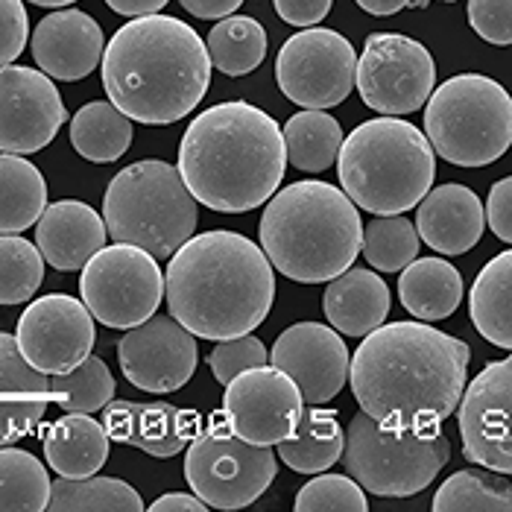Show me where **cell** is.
<instances>
[{
    "label": "cell",
    "instance_id": "47",
    "mask_svg": "<svg viewBox=\"0 0 512 512\" xmlns=\"http://www.w3.org/2000/svg\"><path fill=\"white\" fill-rule=\"evenodd\" d=\"M194 18L202 21H220V18H229L240 9L243 0H179Z\"/></svg>",
    "mask_w": 512,
    "mask_h": 512
},
{
    "label": "cell",
    "instance_id": "34",
    "mask_svg": "<svg viewBox=\"0 0 512 512\" xmlns=\"http://www.w3.org/2000/svg\"><path fill=\"white\" fill-rule=\"evenodd\" d=\"M436 512H510L512 486L507 474L463 469L451 474L434 495Z\"/></svg>",
    "mask_w": 512,
    "mask_h": 512
},
{
    "label": "cell",
    "instance_id": "22",
    "mask_svg": "<svg viewBox=\"0 0 512 512\" xmlns=\"http://www.w3.org/2000/svg\"><path fill=\"white\" fill-rule=\"evenodd\" d=\"M483 202L472 188L448 182L431 188L416 205V235L439 255H463L483 237Z\"/></svg>",
    "mask_w": 512,
    "mask_h": 512
},
{
    "label": "cell",
    "instance_id": "10",
    "mask_svg": "<svg viewBox=\"0 0 512 512\" xmlns=\"http://www.w3.org/2000/svg\"><path fill=\"white\" fill-rule=\"evenodd\" d=\"M278 457L270 445H252L229 428L223 410L214 413L185 454V477L208 510H243L276 480Z\"/></svg>",
    "mask_w": 512,
    "mask_h": 512
},
{
    "label": "cell",
    "instance_id": "21",
    "mask_svg": "<svg viewBox=\"0 0 512 512\" xmlns=\"http://www.w3.org/2000/svg\"><path fill=\"white\" fill-rule=\"evenodd\" d=\"M106 237L109 232L103 217L79 199H59L47 205L36 223L41 258L59 273L82 270L106 246Z\"/></svg>",
    "mask_w": 512,
    "mask_h": 512
},
{
    "label": "cell",
    "instance_id": "13",
    "mask_svg": "<svg viewBox=\"0 0 512 512\" xmlns=\"http://www.w3.org/2000/svg\"><path fill=\"white\" fill-rule=\"evenodd\" d=\"M357 53L337 30L305 27L281 44L276 82L281 94L302 109H334L355 88Z\"/></svg>",
    "mask_w": 512,
    "mask_h": 512
},
{
    "label": "cell",
    "instance_id": "27",
    "mask_svg": "<svg viewBox=\"0 0 512 512\" xmlns=\"http://www.w3.org/2000/svg\"><path fill=\"white\" fill-rule=\"evenodd\" d=\"M346 431L334 410H322L319 404L302 410L296 431L278 442L281 463L296 474L328 472L343 454Z\"/></svg>",
    "mask_w": 512,
    "mask_h": 512
},
{
    "label": "cell",
    "instance_id": "48",
    "mask_svg": "<svg viewBox=\"0 0 512 512\" xmlns=\"http://www.w3.org/2000/svg\"><path fill=\"white\" fill-rule=\"evenodd\" d=\"M153 512H205L208 507L199 501L197 495H188V492H167L161 495L158 501L150 504Z\"/></svg>",
    "mask_w": 512,
    "mask_h": 512
},
{
    "label": "cell",
    "instance_id": "51",
    "mask_svg": "<svg viewBox=\"0 0 512 512\" xmlns=\"http://www.w3.org/2000/svg\"><path fill=\"white\" fill-rule=\"evenodd\" d=\"M30 3H36V6H50V9H56V6H71V3H77V0H30Z\"/></svg>",
    "mask_w": 512,
    "mask_h": 512
},
{
    "label": "cell",
    "instance_id": "6",
    "mask_svg": "<svg viewBox=\"0 0 512 512\" xmlns=\"http://www.w3.org/2000/svg\"><path fill=\"white\" fill-rule=\"evenodd\" d=\"M340 191L372 217L419 205L434 185L436 153L419 126L404 118H372L343 138L337 153Z\"/></svg>",
    "mask_w": 512,
    "mask_h": 512
},
{
    "label": "cell",
    "instance_id": "18",
    "mask_svg": "<svg viewBox=\"0 0 512 512\" xmlns=\"http://www.w3.org/2000/svg\"><path fill=\"white\" fill-rule=\"evenodd\" d=\"M65 120L68 109L59 88L44 71L27 65L0 68V153H39L56 138Z\"/></svg>",
    "mask_w": 512,
    "mask_h": 512
},
{
    "label": "cell",
    "instance_id": "16",
    "mask_svg": "<svg viewBox=\"0 0 512 512\" xmlns=\"http://www.w3.org/2000/svg\"><path fill=\"white\" fill-rule=\"evenodd\" d=\"M305 398L290 375L264 363L226 384L223 416L240 439L252 445H278L296 431Z\"/></svg>",
    "mask_w": 512,
    "mask_h": 512
},
{
    "label": "cell",
    "instance_id": "3",
    "mask_svg": "<svg viewBox=\"0 0 512 512\" xmlns=\"http://www.w3.org/2000/svg\"><path fill=\"white\" fill-rule=\"evenodd\" d=\"M179 173L194 199L211 211H255L287 173L281 126L246 100L217 103L188 123L179 144Z\"/></svg>",
    "mask_w": 512,
    "mask_h": 512
},
{
    "label": "cell",
    "instance_id": "45",
    "mask_svg": "<svg viewBox=\"0 0 512 512\" xmlns=\"http://www.w3.org/2000/svg\"><path fill=\"white\" fill-rule=\"evenodd\" d=\"M483 220L489 223L492 235L504 243L512 240V179H501L492 185L489 199L483 205Z\"/></svg>",
    "mask_w": 512,
    "mask_h": 512
},
{
    "label": "cell",
    "instance_id": "43",
    "mask_svg": "<svg viewBox=\"0 0 512 512\" xmlns=\"http://www.w3.org/2000/svg\"><path fill=\"white\" fill-rule=\"evenodd\" d=\"M30 39V15L24 0H0V68L12 65Z\"/></svg>",
    "mask_w": 512,
    "mask_h": 512
},
{
    "label": "cell",
    "instance_id": "33",
    "mask_svg": "<svg viewBox=\"0 0 512 512\" xmlns=\"http://www.w3.org/2000/svg\"><path fill=\"white\" fill-rule=\"evenodd\" d=\"M71 144L94 164L118 161L132 144V120L112 103H85L71 120Z\"/></svg>",
    "mask_w": 512,
    "mask_h": 512
},
{
    "label": "cell",
    "instance_id": "42",
    "mask_svg": "<svg viewBox=\"0 0 512 512\" xmlns=\"http://www.w3.org/2000/svg\"><path fill=\"white\" fill-rule=\"evenodd\" d=\"M469 24L495 47L512 44V0H469Z\"/></svg>",
    "mask_w": 512,
    "mask_h": 512
},
{
    "label": "cell",
    "instance_id": "4",
    "mask_svg": "<svg viewBox=\"0 0 512 512\" xmlns=\"http://www.w3.org/2000/svg\"><path fill=\"white\" fill-rule=\"evenodd\" d=\"M103 88L129 120L164 126L188 118L211 85V59L194 27L173 15L123 24L103 50Z\"/></svg>",
    "mask_w": 512,
    "mask_h": 512
},
{
    "label": "cell",
    "instance_id": "46",
    "mask_svg": "<svg viewBox=\"0 0 512 512\" xmlns=\"http://www.w3.org/2000/svg\"><path fill=\"white\" fill-rule=\"evenodd\" d=\"M273 6H276L281 21L305 30V27H314L328 18L334 0H273Z\"/></svg>",
    "mask_w": 512,
    "mask_h": 512
},
{
    "label": "cell",
    "instance_id": "11",
    "mask_svg": "<svg viewBox=\"0 0 512 512\" xmlns=\"http://www.w3.org/2000/svg\"><path fill=\"white\" fill-rule=\"evenodd\" d=\"M82 305L106 328H135L156 314L164 276L156 258L138 246H103L79 278Z\"/></svg>",
    "mask_w": 512,
    "mask_h": 512
},
{
    "label": "cell",
    "instance_id": "15",
    "mask_svg": "<svg viewBox=\"0 0 512 512\" xmlns=\"http://www.w3.org/2000/svg\"><path fill=\"white\" fill-rule=\"evenodd\" d=\"M15 340L33 369L59 375L94 352L97 328L91 311L79 299L68 293H47L24 308Z\"/></svg>",
    "mask_w": 512,
    "mask_h": 512
},
{
    "label": "cell",
    "instance_id": "23",
    "mask_svg": "<svg viewBox=\"0 0 512 512\" xmlns=\"http://www.w3.org/2000/svg\"><path fill=\"white\" fill-rule=\"evenodd\" d=\"M47 404V375L24 360L15 334L0 331V448L33 434Z\"/></svg>",
    "mask_w": 512,
    "mask_h": 512
},
{
    "label": "cell",
    "instance_id": "50",
    "mask_svg": "<svg viewBox=\"0 0 512 512\" xmlns=\"http://www.w3.org/2000/svg\"><path fill=\"white\" fill-rule=\"evenodd\" d=\"M355 3L369 15H395L398 9H407L410 0H355Z\"/></svg>",
    "mask_w": 512,
    "mask_h": 512
},
{
    "label": "cell",
    "instance_id": "28",
    "mask_svg": "<svg viewBox=\"0 0 512 512\" xmlns=\"http://www.w3.org/2000/svg\"><path fill=\"white\" fill-rule=\"evenodd\" d=\"M469 314L474 328L492 346L512 349V252L495 255L480 276L474 278L469 296Z\"/></svg>",
    "mask_w": 512,
    "mask_h": 512
},
{
    "label": "cell",
    "instance_id": "26",
    "mask_svg": "<svg viewBox=\"0 0 512 512\" xmlns=\"http://www.w3.org/2000/svg\"><path fill=\"white\" fill-rule=\"evenodd\" d=\"M398 299L422 322L445 319L463 302V276L445 258H413L398 278Z\"/></svg>",
    "mask_w": 512,
    "mask_h": 512
},
{
    "label": "cell",
    "instance_id": "14",
    "mask_svg": "<svg viewBox=\"0 0 512 512\" xmlns=\"http://www.w3.org/2000/svg\"><path fill=\"white\" fill-rule=\"evenodd\" d=\"M457 425L463 457L489 472H512V363L510 357L483 366L460 395Z\"/></svg>",
    "mask_w": 512,
    "mask_h": 512
},
{
    "label": "cell",
    "instance_id": "20",
    "mask_svg": "<svg viewBox=\"0 0 512 512\" xmlns=\"http://www.w3.org/2000/svg\"><path fill=\"white\" fill-rule=\"evenodd\" d=\"M103 27L82 9L44 15L33 33V59L50 79L77 82L103 62Z\"/></svg>",
    "mask_w": 512,
    "mask_h": 512
},
{
    "label": "cell",
    "instance_id": "9",
    "mask_svg": "<svg viewBox=\"0 0 512 512\" xmlns=\"http://www.w3.org/2000/svg\"><path fill=\"white\" fill-rule=\"evenodd\" d=\"M448 457L451 442L439 428L393 431L363 410L352 416L340 454L360 489L378 498H410L428 489Z\"/></svg>",
    "mask_w": 512,
    "mask_h": 512
},
{
    "label": "cell",
    "instance_id": "38",
    "mask_svg": "<svg viewBox=\"0 0 512 512\" xmlns=\"http://www.w3.org/2000/svg\"><path fill=\"white\" fill-rule=\"evenodd\" d=\"M202 428V416L197 410H185L176 404H144V422H141V439L138 448L150 457H176L182 454L191 439Z\"/></svg>",
    "mask_w": 512,
    "mask_h": 512
},
{
    "label": "cell",
    "instance_id": "5",
    "mask_svg": "<svg viewBox=\"0 0 512 512\" xmlns=\"http://www.w3.org/2000/svg\"><path fill=\"white\" fill-rule=\"evenodd\" d=\"M363 223L340 188L305 179L267 199L258 240L267 261L299 284H322L355 264Z\"/></svg>",
    "mask_w": 512,
    "mask_h": 512
},
{
    "label": "cell",
    "instance_id": "30",
    "mask_svg": "<svg viewBox=\"0 0 512 512\" xmlns=\"http://www.w3.org/2000/svg\"><path fill=\"white\" fill-rule=\"evenodd\" d=\"M205 50L226 77H246L267 59V30L249 15H229L211 27Z\"/></svg>",
    "mask_w": 512,
    "mask_h": 512
},
{
    "label": "cell",
    "instance_id": "52",
    "mask_svg": "<svg viewBox=\"0 0 512 512\" xmlns=\"http://www.w3.org/2000/svg\"><path fill=\"white\" fill-rule=\"evenodd\" d=\"M428 3H431V0H410L407 9H425ZM442 3H454V0H442Z\"/></svg>",
    "mask_w": 512,
    "mask_h": 512
},
{
    "label": "cell",
    "instance_id": "1",
    "mask_svg": "<svg viewBox=\"0 0 512 512\" xmlns=\"http://www.w3.org/2000/svg\"><path fill=\"white\" fill-rule=\"evenodd\" d=\"M472 349L428 322H390L369 331L349 360L363 413L393 431L439 428L469 381Z\"/></svg>",
    "mask_w": 512,
    "mask_h": 512
},
{
    "label": "cell",
    "instance_id": "12",
    "mask_svg": "<svg viewBox=\"0 0 512 512\" xmlns=\"http://www.w3.org/2000/svg\"><path fill=\"white\" fill-rule=\"evenodd\" d=\"M360 100L387 118L419 112L436 88V65L422 41L401 33H372L357 59Z\"/></svg>",
    "mask_w": 512,
    "mask_h": 512
},
{
    "label": "cell",
    "instance_id": "8",
    "mask_svg": "<svg viewBox=\"0 0 512 512\" xmlns=\"http://www.w3.org/2000/svg\"><path fill=\"white\" fill-rule=\"evenodd\" d=\"M425 138L436 156L457 167H486L512 144V100L501 82L460 74L431 91Z\"/></svg>",
    "mask_w": 512,
    "mask_h": 512
},
{
    "label": "cell",
    "instance_id": "39",
    "mask_svg": "<svg viewBox=\"0 0 512 512\" xmlns=\"http://www.w3.org/2000/svg\"><path fill=\"white\" fill-rule=\"evenodd\" d=\"M44 278L39 246L18 235H0V305H24Z\"/></svg>",
    "mask_w": 512,
    "mask_h": 512
},
{
    "label": "cell",
    "instance_id": "24",
    "mask_svg": "<svg viewBox=\"0 0 512 512\" xmlns=\"http://www.w3.org/2000/svg\"><path fill=\"white\" fill-rule=\"evenodd\" d=\"M322 293V311L328 316V325L337 334L346 337H366L390 314V287L387 281L372 270H355L325 281Z\"/></svg>",
    "mask_w": 512,
    "mask_h": 512
},
{
    "label": "cell",
    "instance_id": "49",
    "mask_svg": "<svg viewBox=\"0 0 512 512\" xmlns=\"http://www.w3.org/2000/svg\"><path fill=\"white\" fill-rule=\"evenodd\" d=\"M109 9H115L118 15L126 18H141V15H156L170 0H106Z\"/></svg>",
    "mask_w": 512,
    "mask_h": 512
},
{
    "label": "cell",
    "instance_id": "37",
    "mask_svg": "<svg viewBox=\"0 0 512 512\" xmlns=\"http://www.w3.org/2000/svg\"><path fill=\"white\" fill-rule=\"evenodd\" d=\"M419 243L416 226L407 217H372L360 237V252L378 273H398L419 258Z\"/></svg>",
    "mask_w": 512,
    "mask_h": 512
},
{
    "label": "cell",
    "instance_id": "7",
    "mask_svg": "<svg viewBox=\"0 0 512 512\" xmlns=\"http://www.w3.org/2000/svg\"><path fill=\"white\" fill-rule=\"evenodd\" d=\"M199 208L179 167L147 158L123 167L103 197V223L115 243L170 258L197 232Z\"/></svg>",
    "mask_w": 512,
    "mask_h": 512
},
{
    "label": "cell",
    "instance_id": "35",
    "mask_svg": "<svg viewBox=\"0 0 512 512\" xmlns=\"http://www.w3.org/2000/svg\"><path fill=\"white\" fill-rule=\"evenodd\" d=\"M50 483L39 457L21 448H0V512L47 510Z\"/></svg>",
    "mask_w": 512,
    "mask_h": 512
},
{
    "label": "cell",
    "instance_id": "2",
    "mask_svg": "<svg viewBox=\"0 0 512 512\" xmlns=\"http://www.w3.org/2000/svg\"><path fill=\"white\" fill-rule=\"evenodd\" d=\"M167 311L202 340L255 331L276 302V273L249 237L217 229L188 237L167 264Z\"/></svg>",
    "mask_w": 512,
    "mask_h": 512
},
{
    "label": "cell",
    "instance_id": "17",
    "mask_svg": "<svg viewBox=\"0 0 512 512\" xmlns=\"http://www.w3.org/2000/svg\"><path fill=\"white\" fill-rule=\"evenodd\" d=\"M120 372L144 393L182 390L199 363L197 337L173 316L153 314L135 328H126L118 343Z\"/></svg>",
    "mask_w": 512,
    "mask_h": 512
},
{
    "label": "cell",
    "instance_id": "40",
    "mask_svg": "<svg viewBox=\"0 0 512 512\" xmlns=\"http://www.w3.org/2000/svg\"><path fill=\"white\" fill-rule=\"evenodd\" d=\"M299 512H366L369 501L355 477L346 474H316L311 483H305L296 495Z\"/></svg>",
    "mask_w": 512,
    "mask_h": 512
},
{
    "label": "cell",
    "instance_id": "44",
    "mask_svg": "<svg viewBox=\"0 0 512 512\" xmlns=\"http://www.w3.org/2000/svg\"><path fill=\"white\" fill-rule=\"evenodd\" d=\"M103 428L112 442L138 448L141 439V422H144V404L135 401H109L103 407Z\"/></svg>",
    "mask_w": 512,
    "mask_h": 512
},
{
    "label": "cell",
    "instance_id": "32",
    "mask_svg": "<svg viewBox=\"0 0 512 512\" xmlns=\"http://www.w3.org/2000/svg\"><path fill=\"white\" fill-rule=\"evenodd\" d=\"M284 150L296 170L302 173H322L328 170L343 144V129L337 118L322 109H302L284 126Z\"/></svg>",
    "mask_w": 512,
    "mask_h": 512
},
{
    "label": "cell",
    "instance_id": "31",
    "mask_svg": "<svg viewBox=\"0 0 512 512\" xmlns=\"http://www.w3.org/2000/svg\"><path fill=\"white\" fill-rule=\"evenodd\" d=\"M47 510L53 512H141V495L118 477H59L50 483Z\"/></svg>",
    "mask_w": 512,
    "mask_h": 512
},
{
    "label": "cell",
    "instance_id": "19",
    "mask_svg": "<svg viewBox=\"0 0 512 512\" xmlns=\"http://www.w3.org/2000/svg\"><path fill=\"white\" fill-rule=\"evenodd\" d=\"M349 360L343 337L322 322L290 325L270 352V366L290 375L308 404H328L346 387Z\"/></svg>",
    "mask_w": 512,
    "mask_h": 512
},
{
    "label": "cell",
    "instance_id": "41",
    "mask_svg": "<svg viewBox=\"0 0 512 512\" xmlns=\"http://www.w3.org/2000/svg\"><path fill=\"white\" fill-rule=\"evenodd\" d=\"M264 363H270V352L252 331L240 337H229V340H217L214 352L208 355V366L223 387L240 372L252 366H264Z\"/></svg>",
    "mask_w": 512,
    "mask_h": 512
},
{
    "label": "cell",
    "instance_id": "29",
    "mask_svg": "<svg viewBox=\"0 0 512 512\" xmlns=\"http://www.w3.org/2000/svg\"><path fill=\"white\" fill-rule=\"evenodd\" d=\"M47 208V182L24 156L0 153V235H18L36 226Z\"/></svg>",
    "mask_w": 512,
    "mask_h": 512
},
{
    "label": "cell",
    "instance_id": "25",
    "mask_svg": "<svg viewBox=\"0 0 512 512\" xmlns=\"http://www.w3.org/2000/svg\"><path fill=\"white\" fill-rule=\"evenodd\" d=\"M109 434L91 413H68L47 425L41 448L47 466L59 477L97 474L109 460Z\"/></svg>",
    "mask_w": 512,
    "mask_h": 512
},
{
    "label": "cell",
    "instance_id": "36",
    "mask_svg": "<svg viewBox=\"0 0 512 512\" xmlns=\"http://www.w3.org/2000/svg\"><path fill=\"white\" fill-rule=\"evenodd\" d=\"M115 398V375L106 360L88 355L68 372L50 378V401L65 413H97Z\"/></svg>",
    "mask_w": 512,
    "mask_h": 512
}]
</instances>
